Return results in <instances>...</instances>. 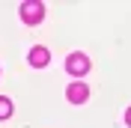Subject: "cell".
Masks as SVG:
<instances>
[{"label":"cell","instance_id":"1","mask_svg":"<svg viewBox=\"0 0 131 128\" xmlns=\"http://www.w3.org/2000/svg\"><path fill=\"white\" fill-rule=\"evenodd\" d=\"M42 18H45V6L42 3H36V0H27V3H21V21L24 24H39Z\"/></svg>","mask_w":131,"mask_h":128},{"label":"cell","instance_id":"2","mask_svg":"<svg viewBox=\"0 0 131 128\" xmlns=\"http://www.w3.org/2000/svg\"><path fill=\"white\" fill-rule=\"evenodd\" d=\"M66 72H72L74 78L86 74V72H90V57H86V54H69V57H66Z\"/></svg>","mask_w":131,"mask_h":128},{"label":"cell","instance_id":"3","mask_svg":"<svg viewBox=\"0 0 131 128\" xmlns=\"http://www.w3.org/2000/svg\"><path fill=\"white\" fill-rule=\"evenodd\" d=\"M66 98L72 104H83L86 98H90V87L86 83H81V80H74V83H69L66 87Z\"/></svg>","mask_w":131,"mask_h":128},{"label":"cell","instance_id":"4","mask_svg":"<svg viewBox=\"0 0 131 128\" xmlns=\"http://www.w3.org/2000/svg\"><path fill=\"white\" fill-rule=\"evenodd\" d=\"M27 60H30L33 69H45V66L51 63V51H48V48H42V45H36V48L30 51V57H27Z\"/></svg>","mask_w":131,"mask_h":128},{"label":"cell","instance_id":"5","mask_svg":"<svg viewBox=\"0 0 131 128\" xmlns=\"http://www.w3.org/2000/svg\"><path fill=\"white\" fill-rule=\"evenodd\" d=\"M9 116H12V101L0 95V119H9Z\"/></svg>","mask_w":131,"mask_h":128},{"label":"cell","instance_id":"6","mask_svg":"<svg viewBox=\"0 0 131 128\" xmlns=\"http://www.w3.org/2000/svg\"><path fill=\"white\" fill-rule=\"evenodd\" d=\"M125 122H128V128H131V107L125 110Z\"/></svg>","mask_w":131,"mask_h":128}]
</instances>
